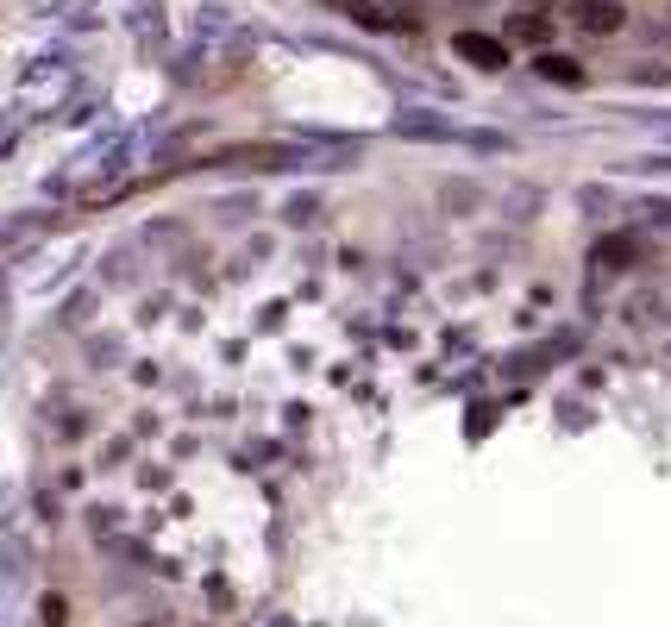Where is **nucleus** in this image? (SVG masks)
Segmentation results:
<instances>
[{
    "instance_id": "nucleus-1",
    "label": "nucleus",
    "mask_w": 671,
    "mask_h": 627,
    "mask_svg": "<svg viewBox=\"0 0 671 627\" xmlns=\"http://www.w3.org/2000/svg\"><path fill=\"white\" fill-rule=\"evenodd\" d=\"M565 13H571V19H577V26H584L590 38H609V32H621V26H628V7H621V0H571Z\"/></svg>"
},
{
    "instance_id": "nucleus-2",
    "label": "nucleus",
    "mask_w": 671,
    "mask_h": 627,
    "mask_svg": "<svg viewBox=\"0 0 671 627\" xmlns=\"http://www.w3.org/2000/svg\"><path fill=\"white\" fill-rule=\"evenodd\" d=\"M452 57H465V63H477V69H508V38L458 32V38H452Z\"/></svg>"
},
{
    "instance_id": "nucleus-3",
    "label": "nucleus",
    "mask_w": 671,
    "mask_h": 627,
    "mask_svg": "<svg viewBox=\"0 0 671 627\" xmlns=\"http://www.w3.org/2000/svg\"><path fill=\"white\" fill-rule=\"evenodd\" d=\"M534 69H540L546 82H559V88H584V82H590V69L577 63V57H565V51H540Z\"/></svg>"
},
{
    "instance_id": "nucleus-4",
    "label": "nucleus",
    "mask_w": 671,
    "mask_h": 627,
    "mask_svg": "<svg viewBox=\"0 0 671 627\" xmlns=\"http://www.w3.org/2000/svg\"><path fill=\"white\" fill-rule=\"evenodd\" d=\"M634 251H640V239H628V232H609V239H596V264L628 270V264H634Z\"/></svg>"
},
{
    "instance_id": "nucleus-5",
    "label": "nucleus",
    "mask_w": 671,
    "mask_h": 627,
    "mask_svg": "<svg viewBox=\"0 0 671 627\" xmlns=\"http://www.w3.org/2000/svg\"><path fill=\"white\" fill-rule=\"evenodd\" d=\"M508 32L527 38V44H546V38H552V19H546V13H515V19H508Z\"/></svg>"
},
{
    "instance_id": "nucleus-6",
    "label": "nucleus",
    "mask_w": 671,
    "mask_h": 627,
    "mask_svg": "<svg viewBox=\"0 0 671 627\" xmlns=\"http://www.w3.org/2000/svg\"><path fill=\"white\" fill-rule=\"evenodd\" d=\"M345 13H352L364 32H383V26H389V19H383V7H370V0H352V7H345Z\"/></svg>"
},
{
    "instance_id": "nucleus-7",
    "label": "nucleus",
    "mask_w": 671,
    "mask_h": 627,
    "mask_svg": "<svg viewBox=\"0 0 671 627\" xmlns=\"http://www.w3.org/2000/svg\"><path fill=\"white\" fill-rule=\"evenodd\" d=\"M38 621H44V627H69V602H63V596H44V602H38Z\"/></svg>"
}]
</instances>
